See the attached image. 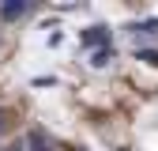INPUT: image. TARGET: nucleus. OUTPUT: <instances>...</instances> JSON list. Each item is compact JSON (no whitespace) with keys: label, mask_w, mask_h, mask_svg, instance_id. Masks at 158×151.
Listing matches in <instances>:
<instances>
[{"label":"nucleus","mask_w":158,"mask_h":151,"mask_svg":"<svg viewBox=\"0 0 158 151\" xmlns=\"http://www.w3.org/2000/svg\"><path fill=\"white\" fill-rule=\"evenodd\" d=\"M27 0H11V4H4V8H0V15H4V19H19V15H27Z\"/></svg>","instance_id":"f03ea898"},{"label":"nucleus","mask_w":158,"mask_h":151,"mask_svg":"<svg viewBox=\"0 0 158 151\" xmlns=\"http://www.w3.org/2000/svg\"><path fill=\"white\" fill-rule=\"evenodd\" d=\"M83 42H87V45H94V42H106V34H102V27H90V34L83 38Z\"/></svg>","instance_id":"7ed1b4c3"},{"label":"nucleus","mask_w":158,"mask_h":151,"mask_svg":"<svg viewBox=\"0 0 158 151\" xmlns=\"http://www.w3.org/2000/svg\"><path fill=\"white\" fill-rule=\"evenodd\" d=\"M27 147L30 151H53V144H49V136H45L42 128H34L30 136H27Z\"/></svg>","instance_id":"f257e3e1"},{"label":"nucleus","mask_w":158,"mask_h":151,"mask_svg":"<svg viewBox=\"0 0 158 151\" xmlns=\"http://www.w3.org/2000/svg\"><path fill=\"white\" fill-rule=\"evenodd\" d=\"M0 132H4V113H0Z\"/></svg>","instance_id":"20e7f679"}]
</instances>
